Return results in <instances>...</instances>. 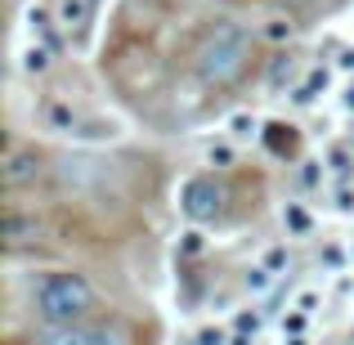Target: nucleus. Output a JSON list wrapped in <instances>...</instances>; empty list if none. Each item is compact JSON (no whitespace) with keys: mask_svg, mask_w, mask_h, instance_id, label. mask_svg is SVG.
I'll return each mask as SVG.
<instances>
[{"mask_svg":"<svg viewBox=\"0 0 354 345\" xmlns=\"http://www.w3.org/2000/svg\"><path fill=\"white\" fill-rule=\"evenodd\" d=\"M234 345H251V341H247V332H242V337H234Z\"/></svg>","mask_w":354,"mask_h":345,"instance_id":"b1692460","label":"nucleus"},{"mask_svg":"<svg viewBox=\"0 0 354 345\" xmlns=\"http://www.w3.org/2000/svg\"><path fill=\"white\" fill-rule=\"evenodd\" d=\"M180 207H184V216H189L193 225H207V220H216L220 207H225V189H220L211 175H193V180L184 184V193H180Z\"/></svg>","mask_w":354,"mask_h":345,"instance_id":"7ed1b4c3","label":"nucleus"},{"mask_svg":"<svg viewBox=\"0 0 354 345\" xmlns=\"http://www.w3.org/2000/svg\"><path fill=\"white\" fill-rule=\"evenodd\" d=\"M283 260H287V251H269V256H265V269H283Z\"/></svg>","mask_w":354,"mask_h":345,"instance_id":"412c9836","label":"nucleus"},{"mask_svg":"<svg viewBox=\"0 0 354 345\" xmlns=\"http://www.w3.org/2000/svg\"><path fill=\"white\" fill-rule=\"evenodd\" d=\"M314 305H319V296H314V292H305V296H301V301H296V314H310V310H314Z\"/></svg>","mask_w":354,"mask_h":345,"instance_id":"aec40b11","label":"nucleus"},{"mask_svg":"<svg viewBox=\"0 0 354 345\" xmlns=\"http://www.w3.org/2000/svg\"><path fill=\"white\" fill-rule=\"evenodd\" d=\"M95 310V292L81 274H45L36 283V314L50 328H77Z\"/></svg>","mask_w":354,"mask_h":345,"instance_id":"f03ea898","label":"nucleus"},{"mask_svg":"<svg viewBox=\"0 0 354 345\" xmlns=\"http://www.w3.org/2000/svg\"><path fill=\"white\" fill-rule=\"evenodd\" d=\"M45 121H50V130H59V135H72V130H77V113H72L68 104H50L45 108Z\"/></svg>","mask_w":354,"mask_h":345,"instance_id":"1a4fd4ad","label":"nucleus"},{"mask_svg":"<svg viewBox=\"0 0 354 345\" xmlns=\"http://www.w3.org/2000/svg\"><path fill=\"white\" fill-rule=\"evenodd\" d=\"M198 345H220V332H202V337H198Z\"/></svg>","mask_w":354,"mask_h":345,"instance_id":"4be33fe9","label":"nucleus"},{"mask_svg":"<svg viewBox=\"0 0 354 345\" xmlns=\"http://www.w3.org/2000/svg\"><path fill=\"white\" fill-rule=\"evenodd\" d=\"M287 5H296V0H287ZM301 5H310V0H301Z\"/></svg>","mask_w":354,"mask_h":345,"instance_id":"a878e982","label":"nucleus"},{"mask_svg":"<svg viewBox=\"0 0 354 345\" xmlns=\"http://www.w3.org/2000/svg\"><path fill=\"white\" fill-rule=\"evenodd\" d=\"M247 63H251V36H247V27L220 23V27H211V36L198 45L193 68H198L202 86L225 90V86H234L242 72H247Z\"/></svg>","mask_w":354,"mask_h":345,"instance_id":"f257e3e1","label":"nucleus"},{"mask_svg":"<svg viewBox=\"0 0 354 345\" xmlns=\"http://www.w3.org/2000/svg\"><path fill=\"white\" fill-rule=\"evenodd\" d=\"M269 36H274V41H283V36H292V23H283V18H274V27H269Z\"/></svg>","mask_w":354,"mask_h":345,"instance_id":"a211bd4d","label":"nucleus"},{"mask_svg":"<svg viewBox=\"0 0 354 345\" xmlns=\"http://www.w3.org/2000/svg\"><path fill=\"white\" fill-rule=\"evenodd\" d=\"M292 77V59H278L274 72H269V90H283V81Z\"/></svg>","mask_w":354,"mask_h":345,"instance_id":"dca6fc26","label":"nucleus"},{"mask_svg":"<svg viewBox=\"0 0 354 345\" xmlns=\"http://www.w3.org/2000/svg\"><path fill=\"white\" fill-rule=\"evenodd\" d=\"M27 32L41 36V45H50V50H54V32H50V18H45V9H27Z\"/></svg>","mask_w":354,"mask_h":345,"instance_id":"9b49d317","label":"nucleus"},{"mask_svg":"<svg viewBox=\"0 0 354 345\" xmlns=\"http://www.w3.org/2000/svg\"><path fill=\"white\" fill-rule=\"evenodd\" d=\"M283 220H287V229H292V233H305V229H310V216H305L301 207H287Z\"/></svg>","mask_w":354,"mask_h":345,"instance_id":"2eb2a0df","label":"nucleus"},{"mask_svg":"<svg viewBox=\"0 0 354 345\" xmlns=\"http://www.w3.org/2000/svg\"><path fill=\"white\" fill-rule=\"evenodd\" d=\"M41 345H126V337L113 328H86V323H77V328H54Z\"/></svg>","mask_w":354,"mask_h":345,"instance_id":"39448f33","label":"nucleus"},{"mask_svg":"<svg viewBox=\"0 0 354 345\" xmlns=\"http://www.w3.org/2000/svg\"><path fill=\"white\" fill-rule=\"evenodd\" d=\"M41 238V220L23 216V211H5V247H27Z\"/></svg>","mask_w":354,"mask_h":345,"instance_id":"423d86ee","label":"nucleus"},{"mask_svg":"<svg viewBox=\"0 0 354 345\" xmlns=\"http://www.w3.org/2000/svg\"><path fill=\"white\" fill-rule=\"evenodd\" d=\"M332 166H337V175H350V153H346V148L332 153Z\"/></svg>","mask_w":354,"mask_h":345,"instance_id":"f3484780","label":"nucleus"},{"mask_svg":"<svg viewBox=\"0 0 354 345\" xmlns=\"http://www.w3.org/2000/svg\"><path fill=\"white\" fill-rule=\"evenodd\" d=\"M207 157H211V162H220V166H225V162H229V148H225V144H211V148H207Z\"/></svg>","mask_w":354,"mask_h":345,"instance_id":"6ab92c4d","label":"nucleus"},{"mask_svg":"<svg viewBox=\"0 0 354 345\" xmlns=\"http://www.w3.org/2000/svg\"><path fill=\"white\" fill-rule=\"evenodd\" d=\"M283 345H310V341H305V337H292V341H283Z\"/></svg>","mask_w":354,"mask_h":345,"instance_id":"5701e85b","label":"nucleus"},{"mask_svg":"<svg viewBox=\"0 0 354 345\" xmlns=\"http://www.w3.org/2000/svg\"><path fill=\"white\" fill-rule=\"evenodd\" d=\"M269 283H274V269H265V265H260V269H251V274H247V292H265V287Z\"/></svg>","mask_w":354,"mask_h":345,"instance_id":"4468645a","label":"nucleus"},{"mask_svg":"<svg viewBox=\"0 0 354 345\" xmlns=\"http://www.w3.org/2000/svg\"><path fill=\"white\" fill-rule=\"evenodd\" d=\"M256 130H260V121L251 113H234V117H229V135H234V139H251Z\"/></svg>","mask_w":354,"mask_h":345,"instance_id":"f8f14e48","label":"nucleus"},{"mask_svg":"<svg viewBox=\"0 0 354 345\" xmlns=\"http://www.w3.org/2000/svg\"><path fill=\"white\" fill-rule=\"evenodd\" d=\"M323 86H328V72H314V77H310V81H305V86H301V90H296V99H301V104H310V99H314V95H319V90H323Z\"/></svg>","mask_w":354,"mask_h":345,"instance_id":"ddd939ff","label":"nucleus"},{"mask_svg":"<svg viewBox=\"0 0 354 345\" xmlns=\"http://www.w3.org/2000/svg\"><path fill=\"white\" fill-rule=\"evenodd\" d=\"M346 104H350V108H354V86H350V90H346Z\"/></svg>","mask_w":354,"mask_h":345,"instance_id":"393cba45","label":"nucleus"},{"mask_svg":"<svg viewBox=\"0 0 354 345\" xmlns=\"http://www.w3.org/2000/svg\"><path fill=\"white\" fill-rule=\"evenodd\" d=\"M95 18V0H59V27L68 36H81Z\"/></svg>","mask_w":354,"mask_h":345,"instance_id":"0eeeda50","label":"nucleus"},{"mask_svg":"<svg viewBox=\"0 0 354 345\" xmlns=\"http://www.w3.org/2000/svg\"><path fill=\"white\" fill-rule=\"evenodd\" d=\"M41 171H45V157L36 148H14L0 166V180H5V189H27V184L41 180Z\"/></svg>","mask_w":354,"mask_h":345,"instance_id":"20e7f679","label":"nucleus"},{"mask_svg":"<svg viewBox=\"0 0 354 345\" xmlns=\"http://www.w3.org/2000/svg\"><path fill=\"white\" fill-rule=\"evenodd\" d=\"M50 68V45H27L23 50V72H32V77H41V72Z\"/></svg>","mask_w":354,"mask_h":345,"instance_id":"9d476101","label":"nucleus"},{"mask_svg":"<svg viewBox=\"0 0 354 345\" xmlns=\"http://www.w3.org/2000/svg\"><path fill=\"white\" fill-rule=\"evenodd\" d=\"M265 144H269V153L287 157V153H296V130L283 126V121H274V126H265Z\"/></svg>","mask_w":354,"mask_h":345,"instance_id":"6e6552de","label":"nucleus"}]
</instances>
